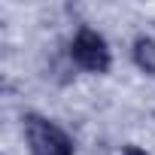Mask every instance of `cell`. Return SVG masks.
<instances>
[{
    "label": "cell",
    "instance_id": "obj_3",
    "mask_svg": "<svg viewBox=\"0 0 155 155\" xmlns=\"http://www.w3.org/2000/svg\"><path fill=\"white\" fill-rule=\"evenodd\" d=\"M134 61H137V67H140L143 73L155 76V40L137 37V40H134Z\"/></svg>",
    "mask_w": 155,
    "mask_h": 155
},
{
    "label": "cell",
    "instance_id": "obj_1",
    "mask_svg": "<svg viewBox=\"0 0 155 155\" xmlns=\"http://www.w3.org/2000/svg\"><path fill=\"white\" fill-rule=\"evenodd\" d=\"M25 137L31 146V155H73V140L52 122L40 116L25 119Z\"/></svg>",
    "mask_w": 155,
    "mask_h": 155
},
{
    "label": "cell",
    "instance_id": "obj_4",
    "mask_svg": "<svg viewBox=\"0 0 155 155\" xmlns=\"http://www.w3.org/2000/svg\"><path fill=\"white\" fill-rule=\"evenodd\" d=\"M125 155H146V152H143V149H137V146H128V149H125Z\"/></svg>",
    "mask_w": 155,
    "mask_h": 155
},
{
    "label": "cell",
    "instance_id": "obj_2",
    "mask_svg": "<svg viewBox=\"0 0 155 155\" xmlns=\"http://www.w3.org/2000/svg\"><path fill=\"white\" fill-rule=\"evenodd\" d=\"M70 55H73L76 64H79L82 70H88V73H107V70H110V49H107V40H104L97 31H91V28H82L79 34L73 37Z\"/></svg>",
    "mask_w": 155,
    "mask_h": 155
}]
</instances>
